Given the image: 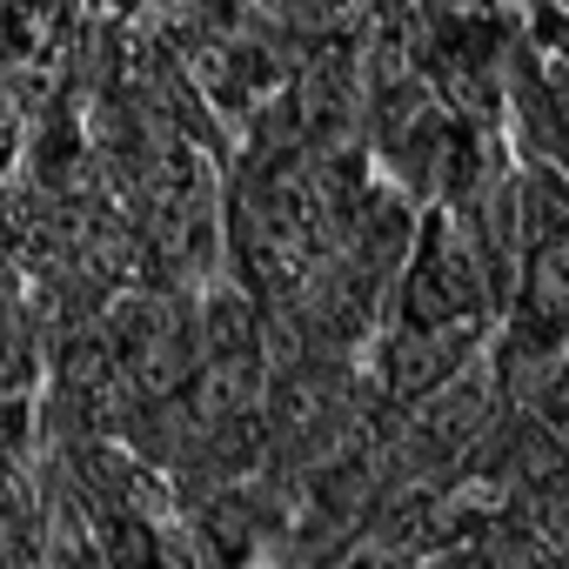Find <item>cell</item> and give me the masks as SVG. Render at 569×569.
Instances as JSON below:
<instances>
[{
  "label": "cell",
  "instance_id": "6da1fadb",
  "mask_svg": "<svg viewBox=\"0 0 569 569\" xmlns=\"http://www.w3.org/2000/svg\"><path fill=\"white\" fill-rule=\"evenodd\" d=\"M14 141H21V114H14V101H0V174L14 161Z\"/></svg>",
  "mask_w": 569,
  "mask_h": 569
}]
</instances>
